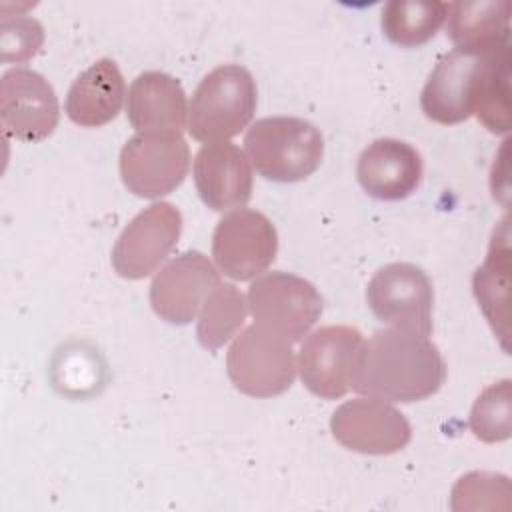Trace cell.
<instances>
[{
	"label": "cell",
	"mask_w": 512,
	"mask_h": 512,
	"mask_svg": "<svg viewBox=\"0 0 512 512\" xmlns=\"http://www.w3.org/2000/svg\"><path fill=\"white\" fill-rule=\"evenodd\" d=\"M446 374V362L428 334L390 326L364 342L352 390L410 404L436 394Z\"/></svg>",
	"instance_id": "6da1fadb"
},
{
	"label": "cell",
	"mask_w": 512,
	"mask_h": 512,
	"mask_svg": "<svg viewBox=\"0 0 512 512\" xmlns=\"http://www.w3.org/2000/svg\"><path fill=\"white\" fill-rule=\"evenodd\" d=\"M244 148L256 172L266 180L300 182L318 170L324 138L308 120L268 116L248 128Z\"/></svg>",
	"instance_id": "7a4b0ae2"
},
{
	"label": "cell",
	"mask_w": 512,
	"mask_h": 512,
	"mask_svg": "<svg viewBox=\"0 0 512 512\" xmlns=\"http://www.w3.org/2000/svg\"><path fill=\"white\" fill-rule=\"evenodd\" d=\"M254 76L240 64L210 70L196 86L188 106V132L194 140L224 142L248 126L256 112Z\"/></svg>",
	"instance_id": "3957f363"
},
{
	"label": "cell",
	"mask_w": 512,
	"mask_h": 512,
	"mask_svg": "<svg viewBox=\"0 0 512 512\" xmlns=\"http://www.w3.org/2000/svg\"><path fill=\"white\" fill-rule=\"evenodd\" d=\"M292 342L252 324L228 348L226 372L236 390L252 398H272L286 392L296 378Z\"/></svg>",
	"instance_id": "277c9868"
},
{
	"label": "cell",
	"mask_w": 512,
	"mask_h": 512,
	"mask_svg": "<svg viewBox=\"0 0 512 512\" xmlns=\"http://www.w3.org/2000/svg\"><path fill=\"white\" fill-rule=\"evenodd\" d=\"M246 302L256 324L292 344L310 332L324 310L322 296L312 282L282 270L260 274L250 284Z\"/></svg>",
	"instance_id": "5b68a950"
},
{
	"label": "cell",
	"mask_w": 512,
	"mask_h": 512,
	"mask_svg": "<svg viewBox=\"0 0 512 512\" xmlns=\"http://www.w3.org/2000/svg\"><path fill=\"white\" fill-rule=\"evenodd\" d=\"M120 176L128 192L160 198L174 192L190 168V148L182 134H134L120 150Z\"/></svg>",
	"instance_id": "8992f818"
},
{
	"label": "cell",
	"mask_w": 512,
	"mask_h": 512,
	"mask_svg": "<svg viewBox=\"0 0 512 512\" xmlns=\"http://www.w3.org/2000/svg\"><path fill=\"white\" fill-rule=\"evenodd\" d=\"M364 342L358 328L342 324L308 334L298 352L302 384L318 398H342L352 388Z\"/></svg>",
	"instance_id": "52a82bcc"
},
{
	"label": "cell",
	"mask_w": 512,
	"mask_h": 512,
	"mask_svg": "<svg viewBox=\"0 0 512 512\" xmlns=\"http://www.w3.org/2000/svg\"><path fill=\"white\" fill-rule=\"evenodd\" d=\"M278 232L268 216L250 208L230 210L212 234L218 270L238 282L258 278L276 258Z\"/></svg>",
	"instance_id": "ba28073f"
},
{
	"label": "cell",
	"mask_w": 512,
	"mask_h": 512,
	"mask_svg": "<svg viewBox=\"0 0 512 512\" xmlns=\"http://www.w3.org/2000/svg\"><path fill=\"white\" fill-rule=\"evenodd\" d=\"M182 234V214L170 202H154L138 212L120 232L112 248L118 276L140 280L160 268Z\"/></svg>",
	"instance_id": "9c48e42d"
},
{
	"label": "cell",
	"mask_w": 512,
	"mask_h": 512,
	"mask_svg": "<svg viewBox=\"0 0 512 512\" xmlns=\"http://www.w3.org/2000/svg\"><path fill=\"white\" fill-rule=\"evenodd\" d=\"M372 314L388 326L432 332L434 288L422 268L410 262H392L374 272L366 286Z\"/></svg>",
	"instance_id": "30bf717a"
},
{
	"label": "cell",
	"mask_w": 512,
	"mask_h": 512,
	"mask_svg": "<svg viewBox=\"0 0 512 512\" xmlns=\"http://www.w3.org/2000/svg\"><path fill=\"white\" fill-rule=\"evenodd\" d=\"M330 430L344 448L372 456L400 452L412 438L406 416L376 396H360L340 404L330 418Z\"/></svg>",
	"instance_id": "8fae6325"
},
{
	"label": "cell",
	"mask_w": 512,
	"mask_h": 512,
	"mask_svg": "<svg viewBox=\"0 0 512 512\" xmlns=\"http://www.w3.org/2000/svg\"><path fill=\"white\" fill-rule=\"evenodd\" d=\"M60 106L52 84L30 68H10L0 78V122L4 136L38 142L58 126Z\"/></svg>",
	"instance_id": "7c38bea8"
},
{
	"label": "cell",
	"mask_w": 512,
	"mask_h": 512,
	"mask_svg": "<svg viewBox=\"0 0 512 512\" xmlns=\"http://www.w3.org/2000/svg\"><path fill=\"white\" fill-rule=\"evenodd\" d=\"M220 284L214 264L198 250L166 262L150 284V306L168 324H190Z\"/></svg>",
	"instance_id": "4fadbf2b"
},
{
	"label": "cell",
	"mask_w": 512,
	"mask_h": 512,
	"mask_svg": "<svg viewBox=\"0 0 512 512\" xmlns=\"http://www.w3.org/2000/svg\"><path fill=\"white\" fill-rule=\"evenodd\" d=\"M192 176L198 196L214 212L242 208L252 196L250 160L228 140L202 144L194 156Z\"/></svg>",
	"instance_id": "5bb4252c"
},
{
	"label": "cell",
	"mask_w": 512,
	"mask_h": 512,
	"mask_svg": "<svg viewBox=\"0 0 512 512\" xmlns=\"http://www.w3.org/2000/svg\"><path fill=\"white\" fill-rule=\"evenodd\" d=\"M420 152L398 138H378L358 158L356 176L360 186L376 200H404L422 182Z\"/></svg>",
	"instance_id": "9a60e30c"
},
{
	"label": "cell",
	"mask_w": 512,
	"mask_h": 512,
	"mask_svg": "<svg viewBox=\"0 0 512 512\" xmlns=\"http://www.w3.org/2000/svg\"><path fill=\"white\" fill-rule=\"evenodd\" d=\"M480 56L450 50L442 54L430 72L420 106L426 118L438 124H458L474 114V90Z\"/></svg>",
	"instance_id": "2e32d148"
},
{
	"label": "cell",
	"mask_w": 512,
	"mask_h": 512,
	"mask_svg": "<svg viewBox=\"0 0 512 512\" xmlns=\"http://www.w3.org/2000/svg\"><path fill=\"white\" fill-rule=\"evenodd\" d=\"M126 114L140 134H182L188 118L186 92L174 76L146 70L128 88Z\"/></svg>",
	"instance_id": "e0dca14e"
},
{
	"label": "cell",
	"mask_w": 512,
	"mask_h": 512,
	"mask_svg": "<svg viewBox=\"0 0 512 512\" xmlns=\"http://www.w3.org/2000/svg\"><path fill=\"white\" fill-rule=\"evenodd\" d=\"M124 96L126 82L118 64L112 58H100L72 82L64 110L74 124L98 128L118 116Z\"/></svg>",
	"instance_id": "ac0fdd59"
},
{
	"label": "cell",
	"mask_w": 512,
	"mask_h": 512,
	"mask_svg": "<svg viewBox=\"0 0 512 512\" xmlns=\"http://www.w3.org/2000/svg\"><path fill=\"white\" fill-rule=\"evenodd\" d=\"M508 0H460L448 4L446 30L456 50L484 56L510 44Z\"/></svg>",
	"instance_id": "d6986e66"
},
{
	"label": "cell",
	"mask_w": 512,
	"mask_h": 512,
	"mask_svg": "<svg viewBox=\"0 0 512 512\" xmlns=\"http://www.w3.org/2000/svg\"><path fill=\"white\" fill-rule=\"evenodd\" d=\"M474 114L492 134L510 130V44L480 56Z\"/></svg>",
	"instance_id": "ffe728a7"
},
{
	"label": "cell",
	"mask_w": 512,
	"mask_h": 512,
	"mask_svg": "<svg viewBox=\"0 0 512 512\" xmlns=\"http://www.w3.org/2000/svg\"><path fill=\"white\" fill-rule=\"evenodd\" d=\"M446 12L448 4L438 0H392L382 8L380 26L392 44L416 48L436 36Z\"/></svg>",
	"instance_id": "44dd1931"
},
{
	"label": "cell",
	"mask_w": 512,
	"mask_h": 512,
	"mask_svg": "<svg viewBox=\"0 0 512 512\" xmlns=\"http://www.w3.org/2000/svg\"><path fill=\"white\" fill-rule=\"evenodd\" d=\"M508 236L500 238L494 232L488 256L484 260V264L474 272L472 278V286H474V296L484 312V316L488 318V322L492 324L494 332L502 338L508 334ZM506 348V344H504Z\"/></svg>",
	"instance_id": "7402d4cb"
},
{
	"label": "cell",
	"mask_w": 512,
	"mask_h": 512,
	"mask_svg": "<svg viewBox=\"0 0 512 512\" xmlns=\"http://www.w3.org/2000/svg\"><path fill=\"white\" fill-rule=\"evenodd\" d=\"M248 314V302L234 284H218L200 308L196 336L198 342L216 352L222 348L244 324Z\"/></svg>",
	"instance_id": "603a6c76"
},
{
	"label": "cell",
	"mask_w": 512,
	"mask_h": 512,
	"mask_svg": "<svg viewBox=\"0 0 512 512\" xmlns=\"http://www.w3.org/2000/svg\"><path fill=\"white\" fill-rule=\"evenodd\" d=\"M472 434L488 444L504 442L512 432V394L510 380L490 384L476 398L470 412Z\"/></svg>",
	"instance_id": "cb8c5ba5"
},
{
	"label": "cell",
	"mask_w": 512,
	"mask_h": 512,
	"mask_svg": "<svg viewBox=\"0 0 512 512\" xmlns=\"http://www.w3.org/2000/svg\"><path fill=\"white\" fill-rule=\"evenodd\" d=\"M44 44V28L30 16H2L0 50L2 62H26L40 52Z\"/></svg>",
	"instance_id": "d4e9b609"
},
{
	"label": "cell",
	"mask_w": 512,
	"mask_h": 512,
	"mask_svg": "<svg viewBox=\"0 0 512 512\" xmlns=\"http://www.w3.org/2000/svg\"><path fill=\"white\" fill-rule=\"evenodd\" d=\"M508 476L494 472H470L462 476L452 488V508H484V498L488 496H510Z\"/></svg>",
	"instance_id": "484cf974"
}]
</instances>
